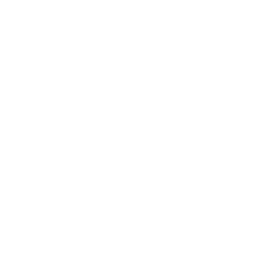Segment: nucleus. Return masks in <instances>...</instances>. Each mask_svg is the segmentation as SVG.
Here are the masks:
<instances>
[]
</instances>
